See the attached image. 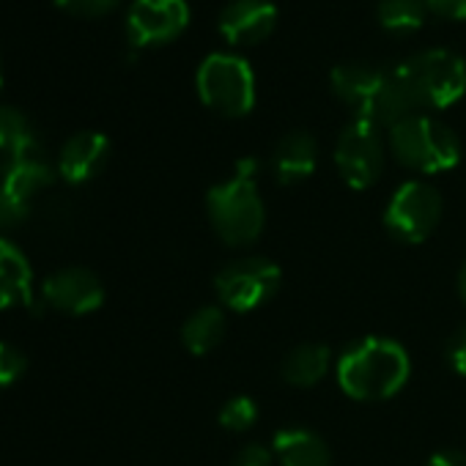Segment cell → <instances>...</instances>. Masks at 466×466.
<instances>
[{
  "label": "cell",
  "mask_w": 466,
  "mask_h": 466,
  "mask_svg": "<svg viewBox=\"0 0 466 466\" xmlns=\"http://www.w3.org/2000/svg\"><path fill=\"white\" fill-rule=\"evenodd\" d=\"M411 376L409 351L381 335L360 338L357 343L346 346L335 362L338 387L362 403L390 400L395 398Z\"/></svg>",
  "instance_id": "1"
},
{
  "label": "cell",
  "mask_w": 466,
  "mask_h": 466,
  "mask_svg": "<svg viewBox=\"0 0 466 466\" xmlns=\"http://www.w3.org/2000/svg\"><path fill=\"white\" fill-rule=\"evenodd\" d=\"M258 162L242 159L237 173L206 192V214L217 237L230 248H248L261 239L267 206L258 189Z\"/></svg>",
  "instance_id": "2"
},
{
  "label": "cell",
  "mask_w": 466,
  "mask_h": 466,
  "mask_svg": "<svg viewBox=\"0 0 466 466\" xmlns=\"http://www.w3.org/2000/svg\"><path fill=\"white\" fill-rule=\"evenodd\" d=\"M329 86L335 96L354 113V118L368 121L379 129H392L398 121L417 113L395 69L340 64L329 72Z\"/></svg>",
  "instance_id": "3"
},
{
  "label": "cell",
  "mask_w": 466,
  "mask_h": 466,
  "mask_svg": "<svg viewBox=\"0 0 466 466\" xmlns=\"http://www.w3.org/2000/svg\"><path fill=\"white\" fill-rule=\"evenodd\" d=\"M387 148L392 157L417 173H447L461 162L458 135L428 113H411L387 129Z\"/></svg>",
  "instance_id": "4"
},
{
  "label": "cell",
  "mask_w": 466,
  "mask_h": 466,
  "mask_svg": "<svg viewBox=\"0 0 466 466\" xmlns=\"http://www.w3.org/2000/svg\"><path fill=\"white\" fill-rule=\"evenodd\" d=\"M414 110H444L466 94V61L447 47H428L395 66Z\"/></svg>",
  "instance_id": "5"
},
{
  "label": "cell",
  "mask_w": 466,
  "mask_h": 466,
  "mask_svg": "<svg viewBox=\"0 0 466 466\" xmlns=\"http://www.w3.org/2000/svg\"><path fill=\"white\" fill-rule=\"evenodd\" d=\"M200 102L222 118H245L256 107V72L237 53H211L195 75Z\"/></svg>",
  "instance_id": "6"
},
{
  "label": "cell",
  "mask_w": 466,
  "mask_h": 466,
  "mask_svg": "<svg viewBox=\"0 0 466 466\" xmlns=\"http://www.w3.org/2000/svg\"><path fill=\"white\" fill-rule=\"evenodd\" d=\"M283 269L264 256H245L225 264L214 275V294L219 308L233 313H253L272 302L280 291Z\"/></svg>",
  "instance_id": "7"
},
{
  "label": "cell",
  "mask_w": 466,
  "mask_h": 466,
  "mask_svg": "<svg viewBox=\"0 0 466 466\" xmlns=\"http://www.w3.org/2000/svg\"><path fill=\"white\" fill-rule=\"evenodd\" d=\"M441 192L420 178L403 181L384 206V228L400 245H422L441 222Z\"/></svg>",
  "instance_id": "8"
},
{
  "label": "cell",
  "mask_w": 466,
  "mask_h": 466,
  "mask_svg": "<svg viewBox=\"0 0 466 466\" xmlns=\"http://www.w3.org/2000/svg\"><path fill=\"white\" fill-rule=\"evenodd\" d=\"M387 143L379 127L368 121H349L335 143V167L346 187L368 189L381 178Z\"/></svg>",
  "instance_id": "9"
},
{
  "label": "cell",
  "mask_w": 466,
  "mask_h": 466,
  "mask_svg": "<svg viewBox=\"0 0 466 466\" xmlns=\"http://www.w3.org/2000/svg\"><path fill=\"white\" fill-rule=\"evenodd\" d=\"M189 25L187 0H132L127 36L132 47H159L178 39Z\"/></svg>",
  "instance_id": "10"
},
{
  "label": "cell",
  "mask_w": 466,
  "mask_h": 466,
  "mask_svg": "<svg viewBox=\"0 0 466 466\" xmlns=\"http://www.w3.org/2000/svg\"><path fill=\"white\" fill-rule=\"evenodd\" d=\"M42 299L53 310H61L66 316H88L102 308L105 286L99 275L86 267H64L45 278Z\"/></svg>",
  "instance_id": "11"
},
{
  "label": "cell",
  "mask_w": 466,
  "mask_h": 466,
  "mask_svg": "<svg viewBox=\"0 0 466 466\" xmlns=\"http://www.w3.org/2000/svg\"><path fill=\"white\" fill-rule=\"evenodd\" d=\"M219 34L233 47H256L278 28V6L272 0H230L217 20Z\"/></svg>",
  "instance_id": "12"
},
{
  "label": "cell",
  "mask_w": 466,
  "mask_h": 466,
  "mask_svg": "<svg viewBox=\"0 0 466 466\" xmlns=\"http://www.w3.org/2000/svg\"><path fill=\"white\" fill-rule=\"evenodd\" d=\"M53 181H56V167L39 140L17 154L0 157V187L25 203H31V198L39 195Z\"/></svg>",
  "instance_id": "13"
},
{
  "label": "cell",
  "mask_w": 466,
  "mask_h": 466,
  "mask_svg": "<svg viewBox=\"0 0 466 466\" xmlns=\"http://www.w3.org/2000/svg\"><path fill=\"white\" fill-rule=\"evenodd\" d=\"M110 159V140L102 132H77L72 135L58 154V173L69 184H86L96 178Z\"/></svg>",
  "instance_id": "14"
},
{
  "label": "cell",
  "mask_w": 466,
  "mask_h": 466,
  "mask_svg": "<svg viewBox=\"0 0 466 466\" xmlns=\"http://www.w3.org/2000/svg\"><path fill=\"white\" fill-rule=\"evenodd\" d=\"M316 165H319V143L310 132L302 129L283 135L272 151V173L283 187L308 181L316 173Z\"/></svg>",
  "instance_id": "15"
},
{
  "label": "cell",
  "mask_w": 466,
  "mask_h": 466,
  "mask_svg": "<svg viewBox=\"0 0 466 466\" xmlns=\"http://www.w3.org/2000/svg\"><path fill=\"white\" fill-rule=\"evenodd\" d=\"M275 463L280 466H332L329 444L310 428H280L272 439Z\"/></svg>",
  "instance_id": "16"
},
{
  "label": "cell",
  "mask_w": 466,
  "mask_h": 466,
  "mask_svg": "<svg viewBox=\"0 0 466 466\" xmlns=\"http://www.w3.org/2000/svg\"><path fill=\"white\" fill-rule=\"evenodd\" d=\"M15 305H34V269L12 239L0 237V310Z\"/></svg>",
  "instance_id": "17"
},
{
  "label": "cell",
  "mask_w": 466,
  "mask_h": 466,
  "mask_svg": "<svg viewBox=\"0 0 466 466\" xmlns=\"http://www.w3.org/2000/svg\"><path fill=\"white\" fill-rule=\"evenodd\" d=\"M329 368H332V351L324 343H302L286 354L280 365V376L286 384L308 390L324 381Z\"/></svg>",
  "instance_id": "18"
},
{
  "label": "cell",
  "mask_w": 466,
  "mask_h": 466,
  "mask_svg": "<svg viewBox=\"0 0 466 466\" xmlns=\"http://www.w3.org/2000/svg\"><path fill=\"white\" fill-rule=\"evenodd\" d=\"M225 310L219 305H206L198 308L192 316H187V321L181 324V343L189 354L195 357H206L208 351H214L222 338H225Z\"/></svg>",
  "instance_id": "19"
},
{
  "label": "cell",
  "mask_w": 466,
  "mask_h": 466,
  "mask_svg": "<svg viewBox=\"0 0 466 466\" xmlns=\"http://www.w3.org/2000/svg\"><path fill=\"white\" fill-rule=\"evenodd\" d=\"M428 12L431 9L425 0H379V6H376V17L381 28L392 34H411L422 28Z\"/></svg>",
  "instance_id": "20"
},
{
  "label": "cell",
  "mask_w": 466,
  "mask_h": 466,
  "mask_svg": "<svg viewBox=\"0 0 466 466\" xmlns=\"http://www.w3.org/2000/svg\"><path fill=\"white\" fill-rule=\"evenodd\" d=\"M36 140L39 137L23 110L12 105H0V157L17 154Z\"/></svg>",
  "instance_id": "21"
},
{
  "label": "cell",
  "mask_w": 466,
  "mask_h": 466,
  "mask_svg": "<svg viewBox=\"0 0 466 466\" xmlns=\"http://www.w3.org/2000/svg\"><path fill=\"white\" fill-rule=\"evenodd\" d=\"M258 414H261V409H258L256 398H250V395H233V398H228L219 406L217 420L230 433H245V431H250L258 422Z\"/></svg>",
  "instance_id": "22"
},
{
  "label": "cell",
  "mask_w": 466,
  "mask_h": 466,
  "mask_svg": "<svg viewBox=\"0 0 466 466\" xmlns=\"http://www.w3.org/2000/svg\"><path fill=\"white\" fill-rule=\"evenodd\" d=\"M28 370V360L25 354L6 343V340H0V390L4 387H12L15 381H20Z\"/></svg>",
  "instance_id": "23"
},
{
  "label": "cell",
  "mask_w": 466,
  "mask_h": 466,
  "mask_svg": "<svg viewBox=\"0 0 466 466\" xmlns=\"http://www.w3.org/2000/svg\"><path fill=\"white\" fill-rule=\"evenodd\" d=\"M28 211H31V203L15 198L12 192L0 187V237H4V230L17 228L28 217Z\"/></svg>",
  "instance_id": "24"
},
{
  "label": "cell",
  "mask_w": 466,
  "mask_h": 466,
  "mask_svg": "<svg viewBox=\"0 0 466 466\" xmlns=\"http://www.w3.org/2000/svg\"><path fill=\"white\" fill-rule=\"evenodd\" d=\"M56 6L75 17H102L118 6V0H56Z\"/></svg>",
  "instance_id": "25"
},
{
  "label": "cell",
  "mask_w": 466,
  "mask_h": 466,
  "mask_svg": "<svg viewBox=\"0 0 466 466\" xmlns=\"http://www.w3.org/2000/svg\"><path fill=\"white\" fill-rule=\"evenodd\" d=\"M230 466H275V452L258 441H250L233 455Z\"/></svg>",
  "instance_id": "26"
},
{
  "label": "cell",
  "mask_w": 466,
  "mask_h": 466,
  "mask_svg": "<svg viewBox=\"0 0 466 466\" xmlns=\"http://www.w3.org/2000/svg\"><path fill=\"white\" fill-rule=\"evenodd\" d=\"M444 354H447L450 370L466 379V324L452 332V338L447 340V351Z\"/></svg>",
  "instance_id": "27"
},
{
  "label": "cell",
  "mask_w": 466,
  "mask_h": 466,
  "mask_svg": "<svg viewBox=\"0 0 466 466\" xmlns=\"http://www.w3.org/2000/svg\"><path fill=\"white\" fill-rule=\"evenodd\" d=\"M428 9L447 20H466V0H425Z\"/></svg>",
  "instance_id": "28"
},
{
  "label": "cell",
  "mask_w": 466,
  "mask_h": 466,
  "mask_svg": "<svg viewBox=\"0 0 466 466\" xmlns=\"http://www.w3.org/2000/svg\"><path fill=\"white\" fill-rule=\"evenodd\" d=\"M425 466H466V452L461 450H439L428 458Z\"/></svg>",
  "instance_id": "29"
},
{
  "label": "cell",
  "mask_w": 466,
  "mask_h": 466,
  "mask_svg": "<svg viewBox=\"0 0 466 466\" xmlns=\"http://www.w3.org/2000/svg\"><path fill=\"white\" fill-rule=\"evenodd\" d=\"M458 297L463 299V305H466V261L461 264V269H458Z\"/></svg>",
  "instance_id": "30"
},
{
  "label": "cell",
  "mask_w": 466,
  "mask_h": 466,
  "mask_svg": "<svg viewBox=\"0 0 466 466\" xmlns=\"http://www.w3.org/2000/svg\"><path fill=\"white\" fill-rule=\"evenodd\" d=\"M0 86H4V66H0Z\"/></svg>",
  "instance_id": "31"
}]
</instances>
